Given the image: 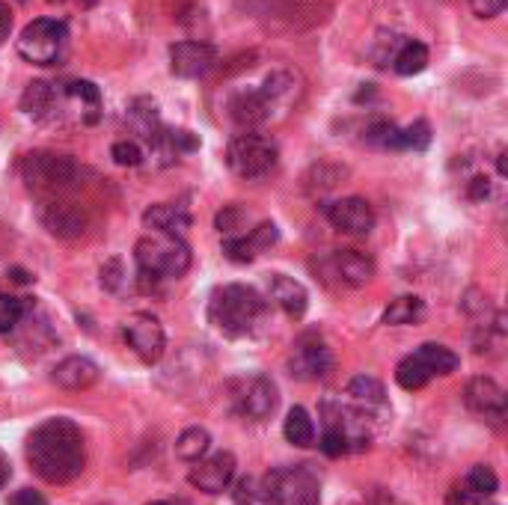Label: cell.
<instances>
[{
  "label": "cell",
  "instance_id": "6da1fadb",
  "mask_svg": "<svg viewBox=\"0 0 508 505\" xmlns=\"http://www.w3.org/2000/svg\"><path fill=\"white\" fill-rule=\"evenodd\" d=\"M27 461L48 485H69L86 467V446L81 428L72 419H48L27 437Z\"/></svg>",
  "mask_w": 508,
  "mask_h": 505
},
{
  "label": "cell",
  "instance_id": "7a4b0ae2",
  "mask_svg": "<svg viewBox=\"0 0 508 505\" xmlns=\"http://www.w3.org/2000/svg\"><path fill=\"white\" fill-rule=\"evenodd\" d=\"M262 318H265V297L256 288L244 283L214 288V295L209 300V321L223 336L230 339L250 336Z\"/></svg>",
  "mask_w": 508,
  "mask_h": 505
},
{
  "label": "cell",
  "instance_id": "3957f363",
  "mask_svg": "<svg viewBox=\"0 0 508 505\" xmlns=\"http://www.w3.org/2000/svg\"><path fill=\"white\" fill-rule=\"evenodd\" d=\"M259 497L265 500V505H318L321 488L316 472L309 467H274L262 479V490Z\"/></svg>",
  "mask_w": 508,
  "mask_h": 505
},
{
  "label": "cell",
  "instance_id": "277c9868",
  "mask_svg": "<svg viewBox=\"0 0 508 505\" xmlns=\"http://www.w3.org/2000/svg\"><path fill=\"white\" fill-rule=\"evenodd\" d=\"M140 271L155 274L161 279L167 277H185L190 267V247L179 235H146L134 247Z\"/></svg>",
  "mask_w": 508,
  "mask_h": 505
},
{
  "label": "cell",
  "instance_id": "5b68a950",
  "mask_svg": "<svg viewBox=\"0 0 508 505\" xmlns=\"http://www.w3.org/2000/svg\"><path fill=\"white\" fill-rule=\"evenodd\" d=\"M458 354L449 351L446 345H437V342H425V345H419L414 354H407V357L396 366V381L402 390L414 393V390H423V386L437 378V374H452L458 369Z\"/></svg>",
  "mask_w": 508,
  "mask_h": 505
},
{
  "label": "cell",
  "instance_id": "8992f818",
  "mask_svg": "<svg viewBox=\"0 0 508 505\" xmlns=\"http://www.w3.org/2000/svg\"><path fill=\"white\" fill-rule=\"evenodd\" d=\"M69 27L66 21L57 18H36L21 30L18 36V53L34 66H54L66 48Z\"/></svg>",
  "mask_w": 508,
  "mask_h": 505
},
{
  "label": "cell",
  "instance_id": "52a82bcc",
  "mask_svg": "<svg viewBox=\"0 0 508 505\" xmlns=\"http://www.w3.org/2000/svg\"><path fill=\"white\" fill-rule=\"evenodd\" d=\"M226 164L235 176L241 179H262L274 170L277 164V146L271 137L244 131L232 137L230 149H226Z\"/></svg>",
  "mask_w": 508,
  "mask_h": 505
},
{
  "label": "cell",
  "instance_id": "ba28073f",
  "mask_svg": "<svg viewBox=\"0 0 508 505\" xmlns=\"http://www.w3.org/2000/svg\"><path fill=\"white\" fill-rule=\"evenodd\" d=\"M21 176H24L27 188L39 193H60L74 185L78 179V164L69 155H54V152H34L21 160Z\"/></svg>",
  "mask_w": 508,
  "mask_h": 505
},
{
  "label": "cell",
  "instance_id": "9c48e42d",
  "mask_svg": "<svg viewBox=\"0 0 508 505\" xmlns=\"http://www.w3.org/2000/svg\"><path fill=\"white\" fill-rule=\"evenodd\" d=\"M324 283H337L345 288H360L375 277V262L360 250H333L316 265Z\"/></svg>",
  "mask_w": 508,
  "mask_h": 505
},
{
  "label": "cell",
  "instance_id": "30bf717a",
  "mask_svg": "<svg viewBox=\"0 0 508 505\" xmlns=\"http://www.w3.org/2000/svg\"><path fill=\"white\" fill-rule=\"evenodd\" d=\"M235 404L238 413L253 419V422H262L268 419L279 404V393L277 384L265 374H253V378H244L235 384Z\"/></svg>",
  "mask_w": 508,
  "mask_h": 505
},
{
  "label": "cell",
  "instance_id": "8fae6325",
  "mask_svg": "<svg viewBox=\"0 0 508 505\" xmlns=\"http://www.w3.org/2000/svg\"><path fill=\"white\" fill-rule=\"evenodd\" d=\"M122 336L128 342V348H132L143 363H149V366L164 357L167 336H164V327H161V321L155 316H149V313L132 316L125 321Z\"/></svg>",
  "mask_w": 508,
  "mask_h": 505
},
{
  "label": "cell",
  "instance_id": "7c38bea8",
  "mask_svg": "<svg viewBox=\"0 0 508 505\" xmlns=\"http://www.w3.org/2000/svg\"><path fill=\"white\" fill-rule=\"evenodd\" d=\"M333 372V354L316 336H304L295 342L288 354V374L298 381H324Z\"/></svg>",
  "mask_w": 508,
  "mask_h": 505
},
{
  "label": "cell",
  "instance_id": "4fadbf2b",
  "mask_svg": "<svg viewBox=\"0 0 508 505\" xmlns=\"http://www.w3.org/2000/svg\"><path fill=\"white\" fill-rule=\"evenodd\" d=\"M214 66H218V51L209 42L200 39H188V42H176L170 48V72L176 78H205Z\"/></svg>",
  "mask_w": 508,
  "mask_h": 505
},
{
  "label": "cell",
  "instance_id": "5bb4252c",
  "mask_svg": "<svg viewBox=\"0 0 508 505\" xmlns=\"http://www.w3.org/2000/svg\"><path fill=\"white\" fill-rule=\"evenodd\" d=\"M324 218L333 223V229L348 235H369L375 229V209L363 197H345L337 202H327Z\"/></svg>",
  "mask_w": 508,
  "mask_h": 505
},
{
  "label": "cell",
  "instance_id": "9a60e30c",
  "mask_svg": "<svg viewBox=\"0 0 508 505\" xmlns=\"http://www.w3.org/2000/svg\"><path fill=\"white\" fill-rule=\"evenodd\" d=\"M39 220L45 223V229L54 235V238H63V241H74L86 232V214L78 206L63 202V199L42 202Z\"/></svg>",
  "mask_w": 508,
  "mask_h": 505
},
{
  "label": "cell",
  "instance_id": "2e32d148",
  "mask_svg": "<svg viewBox=\"0 0 508 505\" xmlns=\"http://www.w3.org/2000/svg\"><path fill=\"white\" fill-rule=\"evenodd\" d=\"M235 479V455L232 452H218L211 458L197 461V467L190 470L188 481L202 493H223Z\"/></svg>",
  "mask_w": 508,
  "mask_h": 505
},
{
  "label": "cell",
  "instance_id": "e0dca14e",
  "mask_svg": "<svg viewBox=\"0 0 508 505\" xmlns=\"http://www.w3.org/2000/svg\"><path fill=\"white\" fill-rule=\"evenodd\" d=\"M464 402H467V407L475 416H484V419H491V422H500V419L505 416V407H508L503 386L493 378H482V374L467 384Z\"/></svg>",
  "mask_w": 508,
  "mask_h": 505
},
{
  "label": "cell",
  "instance_id": "ac0fdd59",
  "mask_svg": "<svg viewBox=\"0 0 508 505\" xmlns=\"http://www.w3.org/2000/svg\"><path fill=\"white\" fill-rule=\"evenodd\" d=\"M277 107H279V104L274 102V95L268 92L265 87H259V90L235 95L232 104H230V113H232V120H235L238 125L250 131V128H256V125H262V122L271 120Z\"/></svg>",
  "mask_w": 508,
  "mask_h": 505
},
{
  "label": "cell",
  "instance_id": "d6986e66",
  "mask_svg": "<svg viewBox=\"0 0 508 505\" xmlns=\"http://www.w3.org/2000/svg\"><path fill=\"white\" fill-rule=\"evenodd\" d=\"M279 241V229L274 223H259L256 229L244 232V235H235V238H226L223 241V253L226 259L232 262H253L259 253L268 250V247H274Z\"/></svg>",
  "mask_w": 508,
  "mask_h": 505
},
{
  "label": "cell",
  "instance_id": "ffe728a7",
  "mask_svg": "<svg viewBox=\"0 0 508 505\" xmlns=\"http://www.w3.org/2000/svg\"><path fill=\"white\" fill-rule=\"evenodd\" d=\"M51 381L63 386V390H90V386L99 381V366L90 360V357H66L63 363H57V369H54Z\"/></svg>",
  "mask_w": 508,
  "mask_h": 505
},
{
  "label": "cell",
  "instance_id": "44dd1931",
  "mask_svg": "<svg viewBox=\"0 0 508 505\" xmlns=\"http://www.w3.org/2000/svg\"><path fill=\"white\" fill-rule=\"evenodd\" d=\"M271 300L283 309L288 318H304L307 306H309V295L307 288L298 283V279H291L286 274H274L271 277Z\"/></svg>",
  "mask_w": 508,
  "mask_h": 505
},
{
  "label": "cell",
  "instance_id": "7402d4cb",
  "mask_svg": "<svg viewBox=\"0 0 508 505\" xmlns=\"http://www.w3.org/2000/svg\"><path fill=\"white\" fill-rule=\"evenodd\" d=\"M143 227L158 235H179L181 238L190 227V214L179 206H170V202H155L143 211Z\"/></svg>",
  "mask_w": 508,
  "mask_h": 505
},
{
  "label": "cell",
  "instance_id": "603a6c76",
  "mask_svg": "<svg viewBox=\"0 0 508 505\" xmlns=\"http://www.w3.org/2000/svg\"><path fill=\"white\" fill-rule=\"evenodd\" d=\"M57 99L60 90H54L45 81H34L24 90V95H21V111L36 116V120H45V116L57 113Z\"/></svg>",
  "mask_w": 508,
  "mask_h": 505
},
{
  "label": "cell",
  "instance_id": "cb8c5ba5",
  "mask_svg": "<svg viewBox=\"0 0 508 505\" xmlns=\"http://www.w3.org/2000/svg\"><path fill=\"white\" fill-rule=\"evenodd\" d=\"M348 395H351V402L360 407V411H366V413H369L372 407H384L386 404L384 384L377 378H372V374H357V378H351Z\"/></svg>",
  "mask_w": 508,
  "mask_h": 505
},
{
  "label": "cell",
  "instance_id": "d4e9b609",
  "mask_svg": "<svg viewBox=\"0 0 508 505\" xmlns=\"http://www.w3.org/2000/svg\"><path fill=\"white\" fill-rule=\"evenodd\" d=\"M428 66V48L423 45V42L416 39H407L398 45V51L393 53V69L398 74H405V78H410V74H419Z\"/></svg>",
  "mask_w": 508,
  "mask_h": 505
},
{
  "label": "cell",
  "instance_id": "484cf974",
  "mask_svg": "<svg viewBox=\"0 0 508 505\" xmlns=\"http://www.w3.org/2000/svg\"><path fill=\"white\" fill-rule=\"evenodd\" d=\"M283 434H286V440L291 446H300V449L316 443V425H312V419H309V413L304 411V407H291L288 416H286Z\"/></svg>",
  "mask_w": 508,
  "mask_h": 505
},
{
  "label": "cell",
  "instance_id": "4316f807",
  "mask_svg": "<svg viewBox=\"0 0 508 505\" xmlns=\"http://www.w3.org/2000/svg\"><path fill=\"white\" fill-rule=\"evenodd\" d=\"M128 125L134 128V134H140L143 140H152L158 137L161 125H158V113H155V104L149 99H137L132 107H128Z\"/></svg>",
  "mask_w": 508,
  "mask_h": 505
},
{
  "label": "cell",
  "instance_id": "83f0119b",
  "mask_svg": "<svg viewBox=\"0 0 508 505\" xmlns=\"http://www.w3.org/2000/svg\"><path fill=\"white\" fill-rule=\"evenodd\" d=\"M209 446H211L209 432L200 425H193V428H188V432H181V437L176 440V455L181 461H188V464H197V461H202L205 452H209Z\"/></svg>",
  "mask_w": 508,
  "mask_h": 505
},
{
  "label": "cell",
  "instance_id": "f1b7e54d",
  "mask_svg": "<svg viewBox=\"0 0 508 505\" xmlns=\"http://www.w3.org/2000/svg\"><path fill=\"white\" fill-rule=\"evenodd\" d=\"M425 313V304L414 295H405V297H396L390 306H386L384 313V325L390 327H398V325H414V321H419Z\"/></svg>",
  "mask_w": 508,
  "mask_h": 505
},
{
  "label": "cell",
  "instance_id": "f546056e",
  "mask_svg": "<svg viewBox=\"0 0 508 505\" xmlns=\"http://www.w3.org/2000/svg\"><path fill=\"white\" fill-rule=\"evenodd\" d=\"M464 488L482 500V497H491V493H496V488H500V479H496V472L488 464H475L467 472V479H464Z\"/></svg>",
  "mask_w": 508,
  "mask_h": 505
},
{
  "label": "cell",
  "instance_id": "4dcf8cb0",
  "mask_svg": "<svg viewBox=\"0 0 508 505\" xmlns=\"http://www.w3.org/2000/svg\"><path fill=\"white\" fill-rule=\"evenodd\" d=\"M431 143V125L425 120H416L414 125L398 128V140L396 149H414V152H423Z\"/></svg>",
  "mask_w": 508,
  "mask_h": 505
},
{
  "label": "cell",
  "instance_id": "1f68e13d",
  "mask_svg": "<svg viewBox=\"0 0 508 505\" xmlns=\"http://www.w3.org/2000/svg\"><path fill=\"white\" fill-rule=\"evenodd\" d=\"M27 316V304L15 295H0V333H13Z\"/></svg>",
  "mask_w": 508,
  "mask_h": 505
},
{
  "label": "cell",
  "instance_id": "d6a6232c",
  "mask_svg": "<svg viewBox=\"0 0 508 505\" xmlns=\"http://www.w3.org/2000/svg\"><path fill=\"white\" fill-rule=\"evenodd\" d=\"M214 227L220 229V235L226 238H235V235H244V227H247V211L241 206H226L218 220H214Z\"/></svg>",
  "mask_w": 508,
  "mask_h": 505
},
{
  "label": "cell",
  "instance_id": "836d02e7",
  "mask_svg": "<svg viewBox=\"0 0 508 505\" xmlns=\"http://www.w3.org/2000/svg\"><path fill=\"white\" fill-rule=\"evenodd\" d=\"M111 158L119 167H137L143 160V149H140L134 140H116L111 149Z\"/></svg>",
  "mask_w": 508,
  "mask_h": 505
},
{
  "label": "cell",
  "instance_id": "e575fe53",
  "mask_svg": "<svg viewBox=\"0 0 508 505\" xmlns=\"http://www.w3.org/2000/svg\"><path fill=\"white\" fill-rule=\"evenodd\" d=\"M125 286V267L119 259H107L102 265V288L107 292H119V288Z\"/></svg>",
  "mask_w": 508,
  "mask_h": 505
},
{
  "label": "cell",
  "instance_id": "d590c367",
  "mask_svg": "<svg viewBox=\"0 0 508 505\" xmlns=\"http://www.w3.org/2000/svg\"><path fill=\"white\" fill-rule=\"evenodd\" d=\"M321 452L330 455V458H342L348 455V440H345L337 428H324V437H321Z\"/></svg>",
  "mask_w": 508,
  "mask_h": 505
},
{
  "label": "cell",
  "instance_id": "8d00e7d4",
  "mask_svg": "<svg viewBox=\"0 0 508 505\" xmlns=\"http://www.w3.org/2000/svg\"><path fill=\"white\" fill-rule=\"evenodd\" d=\"M470 9L479 18H496L505 9V0H470Z\"/></svg>",
  "mask_w": 508,
  "mask_h": 505
},
{
  "label": "cell",
  "instance_id": "74e56055",
  "mask_svg": "<svg viewBox=\"0 0 508 505\" xmlns=\"http://www.w3.org/2000/svg\"><path fill=\"white\" fill-rule=\"evenodd\" d=\"M6 505H48V500L42 497L39 490H34V488H21V490L13 493V497H9Z\"/></svg>",
  "mask_w": 508,
  "mask_h": 505
},
{
  "label": "cell",
  "instance_id": "f35d334b",
  "mask_svg": "<svg viewBox=\"0 0 508 505\" xmlns=\"http://www.w3.org/2000/svg\"><path fill=\"white\" fill-rule=\"evenodd\" d=\"M250 502H256V481L241 479L235 485V505H250Z\"/></svg>",
  "mask_w": 508,
  "mask_h": 505
},
{
  "label": "cell",
  "instance_id": "ab89813d",
  "mask_svg": "<svg viewBox=\"0 0 508 505\" xmlns=\"http://www.w3.org/2000/svg\"><path fill=\"white\" fill-rule=\"evenodd\" d=\"M13 34V9H9L6 0H0V45Z\"/></svg>",
  "mask_w": 508,
  "mask_h": 505
},
{
  "label": "cell",
  "instance_id": "60d3db41",
  "mask_svg": "<svg viewBox=\"0 0 508 505\" xmlns=\"http://www.w3.org/2000/svg\"><path fill=\"white\" fill-rule=\"evenodd\" d=\"M446 502L449 505H479V497H475V493H470L467 488H452L449 490V497H446Z\"/></svg>",
  "mask_w": 508,
  "mask_h": 505
},
{
  "label": "cell",
  "instance_id": "b9f144b4",
  "mask_svg": "<svg viewBox=\"0 0 508 505\" xmlns=\"http://www.w3.org/2000/svg\"><path fill=\"white\" fill-rule=\"evenodd\" d=\"M9 476H13V467H9V458H6L4 452H0V490L6 488Z\"/></svg>",
  "mask_w": 508,
  "mask_h": 505
},
{
  "label": "cell",
  "instance_id": "7bdbcfd3",
  "mask_svg": "<svg viewBox=\"0 0 508 505\" xmlns=\"http://www.w3.org/2000/svg\"><path fill=\"white\" fill-rule=\"evenodd\" d=\"M9 274H13L15 283H30V277H27L24 271H18V267H15V271H9Z\"/></svg>",
  "mask_w": 508,
  "mask_h": 505
},
{
  "label": "cell",
  "instance_id": "ee69618b",
  "mask_svg": "<svg viewBox=\"0 0 508 505\" xmlns=\"http://www.w3.org/2000/svg\"><path fill=\"white\" fill-rule=\"evenodd\" d=\"M505 152H500V160H496V164H500V176H508V164H505Z\"/></svg>",
  "mask_w": 508,
  "mask_h": 505
},
{
  "label": "cell",
  "instance_id": "f6af8a7d",
  "mask_svg": "<svg viewBox=\"0 0 508 505\" xmlns=\"http://www.w3.org/2000/svg\"><path fill=\"white\" fill-rule=\"evenodd\" d=\"M48 4H69V0H48ZM74 4H83V6H93L95 0H74Z\"/></svg>",
  "mask_w": 508,
  "mask_h": 505
},
{
  "label": "cell",
  "instance_id": "bcb514c9",
  "mask_svg": "<svg viewBox=\"0 0 508 505\" xmlns=\"http://www.w3.org/2000/svg\"><path fill=\"white\" fill-rule=\"evenodd\" d=\"M149 505H170V502H149Z\"/></svg>",
  "mask_w": 508,
  "mask_h": 505
},
{
  "label": "cell",
  "instance_id": "7dc6e473",
  "mask_svg": "<svg viewBox=\"0 0 508 505\" xmlns=\"http://www.w3.org/2000/svg\"><path fill=\"white\" fill-rule=\"evenodd\" d=\"M250 505H253V502H250Z\"/></svg>",
  "mask_w": 508,
  "mask_h": 505
}]
</instances>
